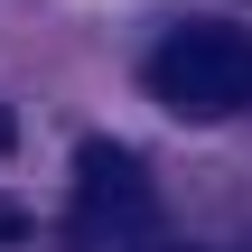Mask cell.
<instances>
[{
  "instance_id": "6da1fadb",
  "label": "cell",
  "mask_w": 252,
  "mask_h": 252,
  "mask_svg": "<svg viewBox=\"0 0 252 252\" xmlns=\"http://www.w3.org/2000/svg\"><path fill=\"white\" fill-rule=\"evenodd\" d=\"M150 94H159L168 112H187V122H234V112H252V28L196 19V28L159 37Z\"/></svg>"
},
{
  "instance_id": "7a4b0ae2",
  "label": "cell",
  "mask_w": 252,
  "mask_h": 252,
  "mask_svg": "<svg viewBox=\"0 0 252 252\" xmlns=\"http://www.w3.org/2000/svg\"><path fill=\"white\" fill-rule=\"evenodd\" d=\"M150 224H159L150 168L122 140H84L75 150V243H122V234H150Z\"/></svg>"
},
{
  "instance_id": "3957f363",
  "label": "cell",
  "mask_w": 252,
  "mask_h": 252,
  "mask_svg": "<svg viewBox=\"0 0 252 252\" xmlns=\"http://www.w3.org/2000/svg\"><path fill=\"white\" fill-rule=\"evenodd\" d=\"M0 243H28V206L19 196H0Z\"/></svg>"
},
{
  "instance_id": "277c9868",
  "label": "cell",
  "mask_w": 252,
  "mask_h": 252,
  "mask_svg": "<svg viewBox=\"0 0 252 252\" xmlns=\"http://www.w3.org/2000/svg\"><path fill=\"white\" fill-rule=\"evenodd\" d=\"M0 150H9V103H0Z\"/></svg>"
}]
</instances>
